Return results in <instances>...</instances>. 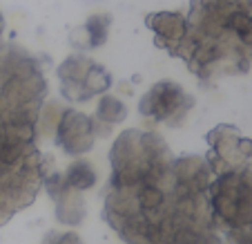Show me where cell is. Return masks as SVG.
Returning a JSON list of instances; mask_svg holds the SVG:
<instances>
[{
	"label": "cell",
	"mask_w": 252,
	"mask_h": 244,
	"mask_svg": "<svg viewBox=\"0 0 252 244\" xmlns=\"http://www.w3.org/2000/svg\"><path fill=\"white\" fill-rule=\"evenodd\" d=\"M212 168L167 155L123 182H107L103 217L125 244H225L210 215Z\"/></svg>",
	"instance_id": "obj_1"
},
{
	"label": "cell",
	"mask_w": 252,
	"mask_h": 244,
	"mask_svg": "<svg viewBox=\"0 0 252 244\" xmlns=\"http://www.w3.org/2000/svg\"><path fill=\"white\" fill-rule=\"evenodd\" d=\"M45 92L32 56L14 47L0 52V224L32 204L49 172L36 146Z\"/></svg>",
	"instance_id": "obj_2"
},
{
	"label": "cell",
	"mask_w": 252,
	"mask_h": 244,
	"mask_svg": "<svg viewBox=\"0 0 252 244\" xmlns=\"http://www.w3.org/2000/svg\"><path fill=\"white\" fill-rule=\"evenodd\" d=\"M208 204L221 238L232 229L252 224V162L234 170L217 172L208 188Z\"/></svg>",
	"instance_id": "obj_3"
},
{
	"label": "cell",
	"mask_w": 252,
	"mask_h": 244,
	"mask_svg": "<svg viewBox=\"0 0 252 244\" xmlns=\"http://www.w3.org/2000/svg\"><path fill=\"white\" fill-rule=\"evenodd\" d=\"M56 77L61 81L63 99L74 103H85L92 96L107 94L114 83L112 74L100 63L92 61L85 54H69L56 67Z\"/></svg>",
	"instance_id": "obj_4"
},
{
	"label": "cell",
	"mask_w": 252,
	"mask_h": 244,
	"mask_svg": "<svg viewBox=\"0 0 252 244\" xmlns=\"http://www.w3.org/2000/svg\"><path fill=\"white\" fill-rule=\"evenodd\" d=\"M194 108V96L174 81H157L138 101V112L152 123H165L179 128Z\"/></svg>",
	"instance_id": "obj_5"
},
{
	"label": "cell",
	"mask_w": 252,
	"mask_h": 244,
	"mask_svg": "<svg viewBox=\"0 0 252 244\" xmlns=\"http://www.w3.org/2000/svg\"><path fill=\"white\" fill-rule=\"evenodd\" d=\"M210 153L205 155L212 175L225 170H234L252 162V139L243 137L239 128L228 123H221L208 132Z\"/></svg>",
	"instance_id": "obj_6"
},
{
	"label": "cell",
	"mask_w": 252,
	"mask_h": 244,
	"mask_svg": "<svg viewBox=\"0 0 252 244\" xmlns=\"http://www.w3.org/2000/svg\"><path fill=\"white\" fill-rule=\"evenodd\" d=\"M96 137H100V134L94 117L74 110V108H65L58 117L56 128H54V141L69 157L87 155L94 148Z\"/></svg>",
	"instance_id": "obj_7"
},
{
	"label": "cell",
	"mask_w": 252,
	"mask_h": 244,
	"mask_svg": "<svg viewBox=\"0 0 252 244\" xmlns=\"http://www.w3.org/2000/svg\"><path fill=\"white\" fill-rule=\"evenodd\" d=\"M43 188L54 200V213L56 220L65 226H81L87 217V206L83 200V193L74 191L65 184L63 172L49 170L43 179Z\"/></svg>",
	"instance_id": "obj_8"
},
{
	"label": "cell",
	"mask_w": 252,
	"mask_h": 244,
	"mask_svg": "<svg viewBox=\"0 0 252 244\" xmlns=\"http://www.w3.org/2000/svg\"><path fill=\"white\" fill-rule=\"evenodd\" d=\"M145 25L154 32L157 45L174 56L188 32V18L179 11H152L145 16Z\"/></svg>",
	"instance_id": "obj_9"
},
{
	"label": "cell",
	"mask_w": 252,
	"mask_h": 244,
	"mask_svg": "<svg viewBox=\"0 0 252 244\" xmlns=\"http://www.w3.org/2000/svg\"><path fill=\"white\" fill-rule=\"evenodd\" d=\"M129 108L123 99L114 94H100L98 103H96V112H94V121L98 125V134L105 137V134L112 130V125H119L127 119Z\"/></svg>",
	"instance_id": "obj_10"
},
{
	"label": "cell",
	"mask_w": 252,
	"mask_h": 244,
	"mask_svg": "<svg viewBox=\"0 0 252 244\" xmlns=\"http://www.w3.org/2000/svg\"><path fill=\"white\" fill-rule=\"evenodd\" d=\"M110 23L112 18L105 14H94L81 25V34L83 41H78V47L85 49H98L100 45L107 43V36H110Z\"/></svg>",
	"instance_id": "obj_11"
},
{
	"label": "cell",
	"mask_w": 252,
	"mask_h": 244,
	"mask_svg": "<svg viewBox=\"0 0 252 244\" xmlns=\"http://www.w3.org/2000/svg\"><path fill=\"white\" fill-rule=\"evenodd\" d=\"M63 179H65V184L69 188H74V191H78V193H85L96 186V179L98 177H96L94 166H92L87 159H76V162H71L69 166H67V170L63 172Z\"/></svg>",
	"instance_id": "obj_12"
},
{
	"label": "cell",
	"mask_w": 252,
	"mask_h": 244,
	"mask_svg": "<svg viewBox=\"0 0 252 244\" xmlns=\"http://www.w3.org/2000/svg\"><path fill=\"white\" fill-rule=\"evenodd\" d=\"M225 244H252V224H243L239 229H232L223 233Z\"/></svg>",
	"instance_id": "obj_13"
},
{
	"label": "cell",
	"mask_w": 252,
	"mask_h": 244,
	"mask_svg": "<svg viewBox=\"0 0 252 244\" xmlns=\"http://www.w3.org/2000/svg\"><path fill=\"white\" fill-rule=\"evenodd\" d=\"M43 244H83V240L74 231H52L45 235Z\"/></svg>",
	"instance_id": "obj_14"
},
{
	"label": "cell",
	"mask_w": 252,
	"mask_h": 244,
	"mask_svg": "<svg viewBox=\"0 0 252 244\" xmlns=\"http://www.w3.org/2000/svg\"><path fill=\"white\" fill-rule=\"evenodd\" d=\"M2 34H5V18L0 14V52L5 49V39H2Z\"/></svg>",
	"instance_id": "obj_15"
}]
</instances>
